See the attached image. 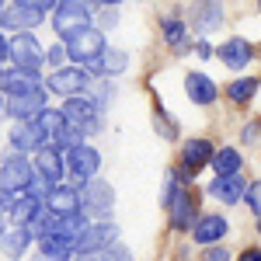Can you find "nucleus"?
Returning a JSON list of instances; mask_svg holds the SVG:
<instances>
[{"instance_id": "nucleus-1", "label": "nucleus", "mask_w": 261, "mask_h": 261, "mask_svg": "<svg viewBox=\"0 0 261 261\" xmlns=\"http://www.w3.org/2000/svg\"><path fill=\"white\" fill-rule=\"evenodd\" d=\"M56 4H45V0H14V4H7L4 7V14H0V32L7 35H18V32H32V28H39L45 14L53 11Z\"/></svg>"}, {"instance_id": "nucleus-2", "label": "nucleus", "mask_w": 261, "mask_h": 261, "mask_svg": "<svg viewBox=\"0 0 261 261\" xmlns=\"http://www.w3.org/2000/svg\"><path fill=\"white\" fill-rule=\"evenodd\" d=\"M81 209L87 223H108L112 209H115V188L101 178L87 181L81 188Z\"/></svg>"}, {"instance_id": "nucleus-3", "label": "nucleus", "mask_w": 261, "mask_h": 261, "mask_svg": "<svg viewBox=\"0 0 261 261\" xmlns=\"http://www.w3.org/2000/svg\"><path fill=\"white\" fill-rule=\"evenodd\" d=\"M7 49H11V63L24 70V73H32V77H39L42 63H45V49H42V42L35 32H18V35H7Z\"/></svg>"}, {"instance_id": "nucleus-4", "label": "nucleus", "mask_w": 261, "mask_h": 261, "mask_svg": "<svg viewBox=\"0 0 261 261\" xmlns=\"http://www.w3.org/2000/svg\"><path fill=\"white\" fill-rule=\"evenodd\" d=\"M91 14H94L91 4L63 0V4L53 7V28H56L60 39H70V35H77V32H84V28H91Z\"/></svg>"}, {"instance_id": "nucleus-5", "label": "nucleus", "mask_w": 261, "mask_h": 261, "mask_svg": "<svg viewBox=\"0 0 261 261\" xmlns=\"http://www.w3.org/2000/svg\"><path fill=\"white\" fill-rule=\"evenodd\" d=\"M63 49H66V60H73V66H87L91 60H98L101 53L108 49V42H105V35L91 24V28H84L77 35L63 39Z\"/></svg>"}, {"instance_id": "nucleus-6", "label": "nucleus", "mask_w": 261, "mask_h": 261, "mask_svg": "<svg viewBox=\"0 0 261 261\" xmlns=\"http://www.w3.org/2000/svg\"><path fill=\"white\" fill-rule=\"evenodd\" d=\"M63 161H66V167H70V178H73V188H77V192H81L87 181L98 178L101 153L91 146V143H81V146L66 150V153H63Z\"/></svg>"}, {"instance_id": "nucleus-7", "label": "nucleus", "mask_w": 261, "mask_h": 261, "mask_svg": "<svg viewBox=\"0 0 261 261\" xmlns=\"http://www.w3.org/2000/svg\"><path fill=\"white\" fill-rule=\"evenodd\" d=\"M42 146H53V140L42 133L39 122H14L11 129H7V150H14L18 157H24V153H39Z\"/></svg>"}, {"instance_id": "nucleus-8", "label": "nucleus", "mask_w": 261, "mask_h": 261, "mask_svg": "<svg viewBox=\"0 0 261 261\" xmlns=\"http://www.w3.org/2000/svg\"><path fill=\"white\" fill-rule=\"evenodd\" d=\"M60 112H63V119H66V125L81 129L84 136L101 129V112L94 108V101L87 98V94H81V98H66L60 105Z\"/></svg>"}, {"instance_id": "nucleus-9", "label": "nucleus", "mask_w": 261, "mask_h": 261, "mask_svg": "<svg viewBox=\"0 0 261 261\" xmlns=\"http://www.w3.org/2000/svg\"><path fill=\"white\" fill-rule=\"evenodd\" d=\"M87 84H91L87 70L70 63V66H63V70H53V73H49L45 91H53V94H60V98L66 101V98H81L84 91H87Z\"/></svg>"}, {"instance_id": "nucleus-10", "label": "nucleus", "mask_w": 261, "mask_h": 261, "mask_svg": "<svg viewBox=\"0 0 261 261\" xmlns=\"http://www.w3.org/2000/svg\"><path fill=\"white\" fill-rule=\"evenodd\" d=\"M213 157H216V150H213L209 140H188L185 143V146H181V171H174L181 188L192 181V174H199L205 164H213Z\"/></svg>"}, {"instance_id": "nucleus-11", "label": "nucleus", "mask_w": 261, "mask_h": 261, "mask_svg": "<svg viewBox=\"0 0 261 261\" xmlns=\"http://www.w3.org/2000/svg\"><path fill=\"white\" fill-rule=\"evenodd\" d=\"M119 244V226L108 223H87L81 237H77V254H105L108 247Z\"/></svg>"}, {"instance_id": "nucleus-12", "label": "nucleus", "mask_w": 261, "mask_h": 261, "mask_svg": "<svg viewBox=\"0 0 261 261\" xmlns=\"http://www.w3.org/2000/svg\"><path fill=\"white\" fill-rule=\"evenodd\" d=\"M32 178H35V167L28 157H7L0 164V188L11 192V195H24Z\"/></svg>"}, {"instance_id": "nucleus-13", "label": "nucleus", "mask_w": 261, "mask_h": 261, "mask_svg": "<svg viewBox=\"0 0 261 261\" xmlns=\"http://www.w3.org/2000/svg\"><path fill=\"white\" fill-rule=\"evenodd\" d=\"M45 213L56 216V220H73V216H84L81 209V192L73 185H56L45 199Z\"/></svg>"}, {"instance_id": "nucleus-14", "label": "nucleus", "mask_w": 261, "mask_h": 261, "mask_svg": "<svg viewBox=\"0 0 261 261\" xmlns=\"http://www.w3.org/2000/svg\"><path fill=\"white\" fill-rule=\"evenodd\" d=\"M45 94H49V91L42 87V91H35V94L7 98V105H4V115H7L11 122H35L42 112L49 108V105H45Z\"/></svg>"}, {"instance_id": "nucleus-15", "label": "nucleus", "mask_w": 261, "mask_h": 261, "mask_svg": "<svg viewBox=\"0 0 261 261\" xmlns=\"http://www.w3.org/2000/svg\"><path fill=\"white\" fill-rule=\"evenodd\" d=\"M45 84L42 77H32V73H24V70H0V94L4 98H21V94H35L42 91Z\"/></svg>"}, {"instance_id": "nucleus-16", "label": "nucleus", "mask_w": 261, "mask_h": 261, "mask_svg": "<svg viewBox=\"0 0 261 261\" xmlns=\"http://www.w3.org/2000/svg\"><path fill=\"white\" fill-rule=\"evenodd\" d=\"M32 167H35V174L45 178L49 185H63V178H66V161H63V153L56 146H42L39 153L32 157Z\"/></svg>"}, {"instance_id": "nucleus-17", "label": "nucleus", "mask_w": 261, "mask_h": 261, "mask_svg": "<svg viewBox=\"0 0 261 261\" xmlns=\"http://www.w3.org/2000/svg\"><path fill=\"white\" fill-rule=\"evenodd\" d=\"M84 70H87V77H98V81H105V77H122V73L129 70V56H125L122 49H112V45H108L98 60H91Z\"/></svg>"}, {"instance_id": "nucleus-18", "label": "nucleus", "mask_w": 261, "mask_h": 261, "mask_svg": "<svg viewBox=\"0 0 261 261\" xmlns=\"http://www.w3.org/2000/svg\"><path fill=\"white\" fill-rule=\"evenodd\" d=\"M167 213H171L174 230H192V226L199 223V202H195V195H192L188 188H178V195L171 199Z\"/></svg>"}, {"instance_id": "nucleus-19", "label": "nucleus", "mask_w": 261, "mask_h": 261, "mask_svg": "<svg viewBox=\"0 0 261 261\" xmlns=\"http://www.w3.org/2000/svg\"><path fill=\"white\" fill-rule=\"evenodd\" d=\"M226 233H230V223H226V216H220V213H205V216H199V223L192 226V237H195V244H202V247H216Z\"/></svg>"}, {"instance_id": "nucleus-20", "label": "nucleus", "mask_w": 261, "mask_h": 261, "mask_svg": "<svg viewBox=\"0 0 261 261\" xmlns=\"http://www.w3.org/2000/svg\"><path fill=\"white\" fill-rule=\"evenodd\" d=\"M185 94L195 101V105H213V101L220 98V87L213 77H205L199 70H192V73H185Z\"/></svg>"}, {"instance_id": "nucleus-21", "label": "nucleus", "mask_w": 261, "mask_h": 261, "mask_svg": "<svg viewBox=\"0 0 261 261\" xmlns=\"http://www.w3.org/2000/svg\"><path fill=\"white\" fill-rule=\"evenodd\" d=\"M209 195L220 199L223 205H237V202L247 195V181H244L241 174H233V178H213L209 181Z\"/></svg>"}, {"instance_id": "nucleus-22", "label": "nucleus", "mask_w": 261, "mask_h": 261, "mask_svg": "<svg viewBox=\"0 0 261 261\" xmlns=\"http://www.w3.org/2000/svg\"><path fill=\"white\" fill-rule=\"evenodd\" d=\"M216 56H220L230 70H244L247 63L254 60V45L247 39H230V42H223L220 49H216Z\"/></svg>"}, {"instance_id": "nucleus-23", "label": "nucleus", "mask_w": 261, "mask_h": 261, "mask_svg": "<svg viewBox=\"0 0 261 261\" xmlns=\"http://www.w3.org/2000/svg\"><path fill=\"white\" fill-rule=\"evenodd\" d=\"M28 244H32V233L24 230V226H7L4 230V237H0V254L11 261H18L24 251H28Z\"/></svg>"}, {"instance_id": "nucleus-24", "label": "nucleus", "mask_w": 261, "mask_h": 261, "mask_svg": "<svg viewBox=\"0 0 261 261\" xmlns=\"http://www.w3.org/2000/svg\"><path fill=\"white\" fill-rule=\"evenodd\" d=\"M223 24V7L220 4H199L195 11H192V28L199 32L202 39L209 35V32H216Z\"/></svg>"}, {"instance_id": "nucleus-25", "label": "nucleus", "mask_w": 261, "mask_h": 261, "mask_svg": "<svg viewBox=\"0 0 261 261\" xmlns=\"http://www.w3.org/2000/svg\"><path fill=\"white\" fill-rule=\"evenodd\" d=\"M39 254H49V258H60V261H73L77 258V244L70 237H60V233H49L39 241Z\"/></svg>"}, {"instance_id": "nucleus-26", "label": "nucleus", "mask_w": 261, "mask_h": 261, "mask_svg": "<svg viewBox=\"0 0 261 261\" xmlns=\"http://www.w3.org/2000/svg\"><path fill=\"white\" fill-rule=\"evenodd\" d=\"M241 150L237 146H223V150H216V157H213V171H216V178H233V174H241Z\"/></svg>"}, {"instance_id": "nucleus-27", "label": "nucleus", "mask_w": 261, "mask_h": 261, "mask_svg": "<svg viewBox=\"0 0 261 261\" xmlns=\"http://www.w3.org/2000/svg\"><path fill=\"white\" fill-rule=\"evenodd\" d=\"M161 28H164V39H167V45H171L178 56H185V53L192 49V45H188V39H185V24H181L178 18H164Z\"/></svg>"}, {"instance_id": "nucleus-28", "label": "nucleus", "mask_w": 261, "mask_h": 261, "mask_svg": "<svg viewBox=\"0 0 261 261\" xmlns=\"http://www.w3.org/2000/svg\"><path fill=\"white\" fill-rule=\"evenodd\" d=\"M226 94L230 101H237V105H247V101L258 94V77H237V81L226 84Z\"/></svg>"}, {"instance_id": "nucleus-29", "label": "nucleus", "mask_w": 261, "mask_h": 261, "mask_svg": "<svg viewBox=\"0 0 261 261\" xmlns=\"http://www.w3.org/2000/svg\"><path fill=\"white\" fill-rule=\"evenodd\" d=\"M35 122L42 125V133H45L49 140H56V136L63 133V125H66V119H63V112H60V108H45V112H42V115H39Z\"/></svg>"}, {"instance_id": "nucleus-30", "label": "nucleus", "mask_w": 261, "mask_h": 261, "mask_svg": "<svg viewBox=\"0 0 261 261\" xmlns=\"http://www.w3.org/2000/svg\"><path fill=\"white\" fill-rule=\"evenodd\" d=\"M112 94H115V87H112V81H105V84H98L87 98L94 101V108H98V112H105V108L112 105Z\"/></svg>"}, {"instance_id": "nucleus-31", "label": "nucleus", "mask_w": 261, "mask_h": 261, "mask_svg": "<svg viewBox=\"0 0 261 261\" xmlns=\"http://www.w3.org/2000/svg\"><path fill=\"white\" fill-rule=\"evenodd\" d=\"M244 202H247V209L261 220V181H247V195H244Z\"/></svg>"}, {"instance_id": "nucleus-32", "label": "nucleus", "mask_w": 261, "mask_h": 261, "mask_svg": "<svg viewBox=\"0 0 261 261\" xmlns=\"http://www.w3.org/2000/svg\"><path fill=\"white\" fill-rule=\"evenodd\" d=\"M112 24H119V7L115 4H105L98 14V32L105 35V28H112Z\"/></svg>"}, {"instance_id": "nucleus-33", "label": "nucleus", "mask_w": 261, "mask_h": 261, "mask_svg": "<svg viewBox=\"0 0 261 261\" xmlns=\"http://www.w3.org/2000/svg\"><path fill=\"white\" fill-rule=\"evenodd\" d=\"M157 133H161L164 140H174V136H178V129H174V122H171V115H167L164 108H157Z\"/></svg>"}, {"instance_id": "nucleus-34", "label": "nucleus", "mask_w": 261, "mask_h": 261, "mask_svg": "<svg viewBox=\"0 0 261 261\" xmlns=\"http://www.w3.org/2000/svg\"><path fill=\"white\" fill-rule=\"evenodd\" d=\"M45 63H49V66H56V70L66 66V49H63V42H56L53 49H45Z\"/></svg>"}, {"instance_id": "nucleus-35", "label": "nucleus", "mask_w": 261, "mask_h": 261, "mask_svg": "<svg viewBox=\"0 0 261 261\" xmlns=\"http://www.w3.org/2000/svg\"><path fill=\"white\" fill-rule=\"evenodd\" d=\"M101 261H133V251L122 247V244H115V247H108V251L101 254Z\"/></svg>"}, {"instance_id": "nucleus-36", "label": "nucleus", "mask_w": 261, "mask_h": 261, "mask_svg": "<svg viewBox=\"0 0 261 261\" xmlns=\"http://www.w3.org/2000/svg\"><path fill=\"white\" fill-rule=\"evenodd\" d=\"M14 202H18V195H11V192H4V188H0V216H11Z\"/></svg>"}, {"instance_id": "nucleus-37", "label": "nucleus", "mask_w": 261, "mask_h": 261, "mask_svg": "<svg viewBox=\"0 0 261 261\" xmlns=\"http://www.w3.org/2000/svg\"><path fill=\"white\" fill-rule=\"evenodd\" d=\"M192 49L199 53L202 60H213V56H216V49H213V45H209V42H205V39H199V42H195V45H192Z\"/></svg>"}, {"instance_id": "nucleus-38", "label": "nucleus", "mask_w": 261, "mask_h": 261, "mask_svg": "<svg viewBox=\"0 0 261 261\" xmlns=\"http://www.w3.org/2000/svg\"><path fill=\"white\" fill-rule=\"evenodd\" d=\"M205 261H230V251L226 247H209L205 251Z\"/></svg>"}, {"instance_id": "nucleus-39", "label": "nucleus", "mask_w": 261, "mask_h": 261, "mask_svg": "<svg viewBox=\"0 0 261 261\" xmlns=\"http://www.w3.org/2000/svg\"><path fill=\"white\" fill-rule=\"evenodd\" d=\"M258 129H261V122H247V129H244V143L258 140Z\"/></svg>"}, {"instance_id": "nucleus-40", "label": "nucleus", "mask_w": 261, "mask_h": 261, "mask_svg": "<svg viewBox=\"0 0 261 261\" xmlns=\"http://www.w3.org/2000/svg\"><path fill=\"white\" fill-rule=\"evenodd\" d=\"M237 261H261V247H244Z\"/></svg>"}, {"instance_id": "nucleus-41", "label": "nucleus", "mask_w": 261, "mask_h": 261, "mask_svg": "<svg viewBox=\"0 0 261 261\" xmlns=\"http://www.w3.org/2000/svg\"><path fill=\"white\" fill-rule=\"evenodd\" d=\"M7 60H11V49H7V35L0 32V66H4Z\"/></svg>"}, {"instance_id": "nucleus-42", "label": "nucleus", "mask_w": 261, "mask_h": 261, "mask_svg": "<svg viewBox=\"0 0 261 261\" xmlns=\"http://www.w3.org/2000/svg\"><path fill=\"white\" fill-rule=\"evenodd\" d=\"M73 261H101V254H77Z\"/></svg>"}, {"instance_id": "nucleus-43", "label": "nucleus", "mask_w": 261, "mask_h": 261, "mask_svg": "<svg viewBox=\"0 0 261 261\" xmlns=\"http://www.w3.org/2000/svg\"><path fill=\"white\" fill-rule=\"evenodd\" d=\"M32 261H60V258H49V254H35Z\"/></svg>"}, {"instance_id": "nucleus-44", "label": "nucleus", "mask_w": 261, "mask_h": 261, "mask_svg": "<svg viewBox=\"0 0 261 261\" xmlns=\"http://www.w3.org/2000/svg\"><path fill=\"white\" fill-rule=\"evenodd\" d=\"M4 230H7V226H4V216H0V237H4Z\"/></svg>"}, {"instance_id": "nucleus-45", "label": "nucleus", "mask_w": 261, "mask_h": 261, "mask_svg": "<svg viewBox=\"0 0 261 261\" xmlns=\"http://www.w3.org/2000/svg\"><path fill=\"white\" fill-rule=\"evenodd\" d=\"M4 105H7V98H4V94H0V112H4Z\"/></svg>"}, {"instance_id": "nucleus-46", "label": "nucleus", "mask_w": 261, "mask_h": 261, "mask_svg": "<svg viewBox=\"0 0 261 261\" xmlns=\"http://www.w3.org/2000/svg\"><path fill=\"white\" fill-rule=\"evenodd\" d=\"M4 7H7V4H0V14H4Z\"/></svg>"}, {"instance_id": "nucleus-47", "label": "nucleus", "mask_w": 261, "mask_h": 261, "mask_svg": "<svg viewBox=\"0 0 261 261\" xmlns=\"http://www.w3.org/2000/svg\"><path fill=\"white\" fill-rule=\"evenodd\" d=\"M258 230H261V220H258Z\"/></svg>"}, {"instance_id": "nucleus-48", "label": "nucleus", "mask_w": 261, "mask_h": 261, "mask_svg": "<svg viewBox=\"0 0 261 261\" xmlns=\"http://www.w3.org/2000/svg\"><path fill=\"white\" fill-rule=\"evenodd\" d=\"M202 261H205V258H202Z\"/></svg>"}]
</instances>
